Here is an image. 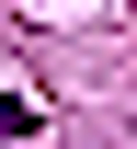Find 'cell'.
I'll return each instance as SVG.
<instances>
[{
	"label": "cell",
	"instance_id": "1",
	"mask_svg": "<svg viewBox=\"0 0 137 149\" xmlns=\"http://www.w3.org/2000/svg\"><path fill=\"white\" fill-rule=\"evenodd\" d=\"M23 138H34V103H23V92H0V149H23Z\"/></svg>",
	"mask_w": 137,
	"mask_h": 149
}]
</instances>
